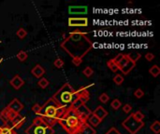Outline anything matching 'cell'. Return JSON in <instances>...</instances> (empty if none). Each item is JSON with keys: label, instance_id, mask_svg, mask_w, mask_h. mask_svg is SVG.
Wrapping results in <instances>:
<instances>
[{"label": "cell", "instance_id": "cell-1", "mask_svg": "<svg viewBox=\"0 0 160 134\" xmlns=\"http://www.w3.org/2000/svg\"><path fill=\"white\" fill-rule=\"evenodd\" d=\"M60 47L72 59H83L93 48V42L85 33L75 30L66 37Z\"/></svg>", "mask_w": 160, "mask_h": 134}, {"label": "cell", "instance_id": "cell-23", "mask_svg": "<svg viewBox=\"0 0 160 134\" xmlns=\"http://www.w3.org/2000/svg\"><path fill=\"white\" fill-rule=\"evenodd\" d=\"M28 58V54L26 51L24 50H20L19 52H18L17 54V59L19 60L20 62H24L26 61V59Z\"/></svg>", "mask_w": 160, "mask_h": 134}, {"label": "cell", "instance_id": "cell-21", "mask_svg": "<svg viewBox=\"0 0 160 134\" xmlns=\"http://www.w3.org/2000/svg\"><path fill=\"white\" fill-rule=\"evenodd\" d=\"M150 129L152 130L155 134H159L160 133V123L156 120L150 126Z\"/></svg>", "mask_w": 160, "mask_h": 134}, {"label": "cell", "instance_id": "cell-9", "mask_svg": "<svg viewBox=\"0 0 160 134\" xmlns=\"http://www.w3.org/2000/svg\"><path fill=\"white\" fill-rule=\"evenodd\" d=\"M93 86H94V84H90L88 86H85V87H81L78 90H76L78 94V99L83 104L86 103L89 100V99H90V93L88 91V88L93 87Z\"/></svg>", "mask_w": 160, "mask_h": 134}, {"label": "cell", "instance_id": "cell-31", "mask_svg": "<svg viewBox=\"0 0 160 134\" xmlns=\"http://www.w3.org/2000/svg\"><path fill=\"white\" fill-rule=\"evenodd\" d=\"M111 108H113V109L118 110L119 108H120V107L122 106V103H121L118 99H114V100H113V102H111Z\"/></svg>", "mask_w": 160, "mask_h": 134}, {"label": "cell", "instance_id": "cell-15", "mask_svg": "<svg viewBox=\"0 0 160 134\" xmlns=\"http://www.w3.org/2000/svg\"><path fill=\"white\" fill-rule=\"evenodd\" d=\"M31 74L37 78H41L43 74H45V69L40 64H36L31 70Z\"/></svg>", "mask_w": 160, "mask_h": 134}, {"label": "cell", "instance_id": "cell-26", "mask_svg": "<svg viewBox=\"0 0 160 134\" xmlns=\"http://www.w3.org/2000/svg\"><path fill=\"white\" fill-rule=\"evenodd\" d=\"M129 61V58H128V56L127 54H124V57H123L121 60H120V62H119L117 63V66H118V69L120 70L122 67H124L125 64H126V62H127Z\"/></svg>", "mask_w": 160, "mask_h": 134}, {"label": "cell", "instance_id": "cell-43", "mask_svg": "<svg viewBox=\"0 0 160 134\" xmlns=\"http://www.w3.org/2000/svg\"><path fill=\"white\" fill-rule=\"evenodd\" d=\"M3 62V58H1V59H0V63H1Z\"/></svg>", "mask_w": 160, "mask_h": 134}, {"label": "cell", "instance_id": "cell-14", "mask_svg": "<svg viewBox=\"0 0 160 134\" xmlns=\"http://www.w3.org/2000/svg\"><path fill=\"white\" fill-rule=\"evenodd\" d=\"M25 120H26V117H23V115H21L20 114H18L16 115V117L13 119L12 121V129H20L22 126L24 124Z\"/></svg>", "mask_w": 160, "mask_h": 134}, {"label": "cell", "instance_id": "cell-42", "mask_svg": "<svg viewBox=\"0 0 160 134\" xmlns=\"http://www.w3.org/2000/svg\"><path fill=\"white\" fill-rule=\"evenodd\" d=\"M123 57H124V54H122V53H119L117 56H116V57H115V58H113V61L114 62V63H116V64H117V63L119 62H120V60L123 58Z\"/></svg>", "mask_w": 160, "mask_h": 134}, {"label": "cell", "instance_id": "cell-5", "mask_svg": "<svg viewBox=\"0 0 160 134\" xmlns=\"http://www.w3.org/2000/svg\"><path fill=\"white\" fill-rule=\"evenodd\" d=\"M122 126L127 130L130 134H136L140 129L143 128V121H138L132 117V114H130L122 123Z\"/></svg>", "mask_w": 160, "mask_h": 134}, {"label": "cell", "instance_id": "cell-41", "mask_svg": "<svg viewBox=\"0 0 160 134\" xmlns=\"http://www.w3.org/2000/svg\"><path fill=\"white\" fill-rule=\"evenodd\" d=\"M105 134H121V133L118 131V129L116 128H111Z\"/></svg>", "mask_w": 160, "mask_h": 134}, {"label": "cell", "instance_id": "cell-2", "mask_svg": "<svg viewBox=\"0 0 160 134\" xmlns=\"http://www.w3.org/2000/svg\"><path fill=\"white\" fill-rule=\"evenodd\" d=\"M68 109V107L62 106L55 100L50 98L41 106V109L37 115L42 119L44 124L53 128L59 119L66 113Z\"/></svg>", "mask_w": 160, "mask_h": 134}, {"label": "cell", "instance_id": "cell-22", "mask_svg": "<svg viewBox=\"0 0 160 134\" xmlns=\"http://www.w3.org/2000/svg\"><path fill=\"white\" fill-rule=\"evenodd\" d=\"M0 132L2 134H12L14 132V130L12 127L4 125V126H0Z\"/></svg>", "mask_w": 160, "mask_h": 134}, {"label": "cell", "instance_id": "cell-17", "mask_svg": "<svg viewBox=\"0 0 160 134\" xmlns=\"http://www.w3.org/2000/svg\"><path fill=\"white\" fill-rule=\"evenodd\" d=\"M96 129L86 122V123H83V124L81 125V129L78 134H96Z\"/></svg>", "mask_w": 160, "mask_h": 134}, {"label": "cell", "instance_id": "cell-30", "mask_svg": "<svg viewBox=\"0 0 160 134\" xmlns=\"http://www.w3.org/2000/svg\"><path fill=\"white\" fill-rule=\"evenodd\" d=\"M83 74L86 77H91L93 74H94V70H93L90 66H87V67H85V68L83 69Z\"/></svg>", "mask_w": 160, "mask_h": 134}, {"label": "cell", "instance_id": "cell-13", "mask_svg": "<svg viewBox=\"0 0 160 134\" xmlns=\"http://www.w3.org/2000/svg\"><path fill=\"white\" fill-rule=\"evenodd\" d=\"M87 10L86 6H71L68 7V12L70 14H86Z\"/></svg>", "mask_w": 160, "mask_h": 134}, {"label": "cell", "instance_id": "cell-18", "mask_svg": "<svg viewBox=\"0 0 160 134\" xmlns=\"http://www.w3.org/2000/svg\"><path fill=\"white\" fill-rule=\"evenodd\" d=\"M135 66H136V62L131 61V60L129 59V61L126 62V64L124 67H122L120 71L123 73V74H128L134 69V67Z\"/></svg>", "mask_w": 160, "mask_h": 134}, {"label": "cell", "instance_id": "cell-7", "mask_svg": "<svg viewBox=\"0 0 160 134\" xmlns=\"http://www.w3.org/2000/svg\"><path fill=\"white\" fill-rule=\"evenodd\" d=\"M17 115L18 114H16L15 112H13L12 110H10L9 108L7 106L6 108H4V109L0 112V119H1V121L4 123V125L10 127L9 124L12 123L13 119L16 117Z\"/></svg>", "mask_w": 160, "mask_h": 134}, {"label": "cell", "instance_id": "cell-11", "mask_svg": "<svg viewBox=\"0 0 160 134\" xmlns=\"http://www.w3.org/2000/svg\"><path fill=\"white\" fill-rule=\"evenodd\" d=\"M8 107L9 108L10 110L15 112L16 114H19L20 112L24 109V104L22 103L18 99H13L12 102L9 103Z\"/></svg>", "mask_w": 160, "mask_h": 134}, {"label": "cell", "instance_id": "cell-20", "mask_svg": "<svg viewBox=\"0 0 160 134\" xmlns=\"http://www.w3.org/2000/svg\"><path fill=\"white\" fill-rule=\"evenodd\" d=\"M149 73H150V74L152 76L157 77L159 76V74H160V68L156 64H155V65H153L150 69H149Z\"/></svg>", "mask_w": 160, "mask_h": 134}, {"label": "cell", "instance_id": "cell-28", "mask_svg": "<svg viewBox=\"0 0 160 134\" xmlns=\"http://www.w3.org/2000/svg\"><path fill=\"white\" fill-rule=\"evenodd\" d=\"M127 56L131 61L135 62H137V61H139V60L140 59V57H141L140 53H138V52H132V53L127 54Z\"/></svg>", "mask_w": 160, "mask_h": 134}, {"label": "cell", "instance_id": "cell-45", "mask_svg": "<svg viewBox=\"0 0 160 134\" xmlns=\"http://www.w3.org/2000/svg\"><path fill=\"white\" fill-rule=\"evenodd\" d=\"M0 134H2V133H1V132H0Z\"/></svg>", "mask_w": 160, "mask_h": 134}, {"label": "cell", "instance_id": "cell-35", "mask_svg": "<svg viewBox=\"0 0 160 134\" xmlns=\"http://www.w3.org/2000/svg\"><path fill=\"white\" fill-rule=\"evenodd\" d=\"M134 96H135L137 99H140L144 96V92L141 88H138L134 91Z\"/></svg>", "mask_w": 160, "mask_h": 134}, {"label": "cell", "instance_id": "cell-3", "mask_svg": "<svg viewBox=\"0 0 160 134\" xmlns=\"http://www.w3.org/2000/svg\"><path fill=\"white\" fill-rule=\"evenodd\" d=\"M68 134H78L83 123L80 121L76 111L68 107L66 113L57 121Z\"/></svg>", "mask_w": 160, "mask_h": 134}, {"label": "cell", "instance_id": "cell-38", "mask_svg": "<svg viewBox=\"0 0 160 134\" xmlns=\"http://www.w3.org/2000/svg\"><path fill=\"white\" fill-rule=\"evenodd\" d=\"M41 109V105H40L39 103H35L34 105L32 106V111L34 112L35 114H38L39 112Z\"/></svg>", "mask_w": 160, "mask_h": 134}, {"label": "cell", "instance_id": "cell-19", "mask_svg": "<svg viewBox=\"0 0 160 134\" xmlns=\"http://www.w3.org/2000/svg\"><path fill=\"white\" fill-rule=\"evenodd\" d=\"M87 123L89 125H90L91 127H93V128H94V127H98L100 123H101V120H100L99 118H98L96 117L95 115H91L90 117H88V119H87Z\"/></svg>", "mask_w": 160, "mask_h": 134}, {"label": "cell", "instance_id": "cell-39", "mask_svg": "<svg viewBox=\"0 0 160 134\" xmlns=\"http://www.w3.org/2000/svg\"><path fill=\"white\" fill-rule=\"evenodd\" d=\"M81 62H83V59H80V58H74V59H72V63L75 66L81 65Z\"/></svg>", "mask_w": 160, "mask_h": 134}, {"label": "cell", "instance_id": "cell-29", "mask_svg": "<svg viewBox=\"0 0 160 134\" xmlns=\"http://www.w3.org/2000/svg\"><path fill=\"white\" fill-rule=\"evenodd\" d=\"M124 80H125L124 76H123L122 74H116V76H115L113 77V82H114V83L116 84V85H118V86L122 85L123 82H124Z\"/></svg>", "mask_w": 160, "mask_h": 134}, {"label": "cell", "instance_id": "cell-16", "mask_svg": "<svg viewBox=\"0 0 160 134\" xmlns=\"http://www.w3.org/2000/svg\"><path fill=\"white\" fill-rule=\"evenodd\" d=\"M92 114L93 115H95L96 117L99 118L100 120H103L104 118H105L107 115H108V112L104 109V108L102 106H98L96 108V109L92 112Z\"/></svg>", "mask_w": 160, "mask_h": 134}, {"label": "cell", "instance_id": "cell-32", "mask_svg": "<svg viewBox=\"0 0 160 134\" xmlns=\"http://www.w3.org/2000/svg\"><path fill=\"white\" fill-rule=\"evenodd\" d=\"M131 114H132V117L138 121H142V119L144 118V115L140 111H137L135 113H131Z\"/></svg>", "mask_w": 160, "mask_h": 134}, {"label": "cell", "instance_id": "cell-27", "mask_svg": "<svg viewBox=\"0 0 160 134\" xmlns=\"http://www.w3.org/2000/svg\"><path fill=\"white\" fill-rule=\"evenodd\" d=\"M107 65H108V67H109V68H110L111 71H113V72H114V73L117 72V71L119 70L117 64H116V63H114V62L113 61V59L110 60V61H108Z\"/></svg>", "mask_w": 160, "mask_h": 134}, {"label": "cell", "instance_id": "cell-6", "mask_svg": "<svg viewBox=\"0 0 160 134\" xmlns=\"http://www.w3.org/2000/svg\"><path fill=\"white\" fill-rule=\"evenodd\" d=\"M24 132L25 134H54V130L53 128L43 124L40 126H29Z\"/></svg>", "mask_w": 160, "mask_h": 134}, {"label": "cell", "instance_id": "cell-8", "mask_svg": "<svg viewBox=\"0 0 160 134\" xmlns=\"http://www.w3.org/2000/svg\"><path fill=\"white\" fill-rule=\"evenodd\" d=\"M75 111H76V113L78 115V117H79L80 121L83 123H83L87 122L88 117L92 115V111L89 109V108L85 105V104H83V105L80 106Z\"/></svg>", "mask_w": 160, "mask_h": 134}, {"label": "cell", "instance_id": "cell-4", "mask_svg": "<svg viewBox=\"0 0 160 134\" xmlns=\"http://www.w3.org/2000/svg\"><path fill=\"white\" fill-rule=\"evenodd\" d=\"M52 98L56 100L60 105L69 107L78 99V94L76 89H74L71 85L65 83Z\"/></svg>", "mask_w": 160, "mask_h": 134}, {"label": "cell", "instance_id": "cell-24", "mask_svg": "<svg viewBox=\"0 0 160 134\" xmlns=\"http://www.w3.org/2000/svg\"><path fill=\"white\" fill-rule=\"evenodd\" d=\"M16 36L19 37L20 39H24L27 36V32H26V30H25L24 28L23 27H21L17 30V32H16Z\"/></svg>", "mask_w": 160, "mask_h": 134}, {"label": "cell", "instance_id": "cell-44", "mask_svg": "<svg viewBox=\"0 0 160 134\" xmlns=\"http://www.w3.org/2000/svg\"><path fill=\"white\" fill-rule=\"evenodd\" d=\"M12 134H18V133H17V132H15V131H14V132H13Z\"/></svg>", "mask_w": 160, "mask_h": 134}, {"label": "cell", "instance_id": "cell-33", "mask_svg": "<svg viewBox=\"0 0 160 134\" xmlns=\"http://www.w3.org/2000/svg\"><path fill=\"white\" fill-rule=\"evenodd\" d=\"M64 64H65L64 61H63V60L60 59V58L55 59V60H54V65L55 67H56V68H58V69L62 68V67L64 66Z\"/></svg>", "mask_w": 160, "mask_h": 134}, {"label": "cell", "instance_id": "cell-40", "mask_svg": "<svg viewBox=\"0 0 160 134\" xmlns=\"http://www.w3.org/2000/svg\"><path fill=\"white\" fill-rule=\"evenodd\" d=\"M145 59H146L148 62H152L153 60L155 59V55L151 53V52H148V53L145 54Z\"/></svg>", "mask_w": 160, "mask_h": 134}, {"label": "cell", "instance_id": "cell-10", "mask_svg": "<svg viewBox=\"0 0 160 134\" xmlns=\"http://www.w3.org/2000/svg\"><path fill=\"white\" fill-rule=\"evenodd\" d=\"M88 25V19L83 18H68V26L69 27H86Z\"/></svg>", "mask_w": 160, "mask_h": 134}, {"label": "cell", "instance_id": "cell-37", "mask_svg": "<svg viewBox=\"0 0 160 134\" xmlns=\"http://www.w3.org/2000/svg\"><path fill=\"white\" fill-rule=\"evenodd\" d=\"M123 111H124L125 114H129L130 112L132 111V106L130 105L129 103H126V104H125L124 106H123Z\"/></svg>", "mask_w": 160, "mask_h": 134}, {"label": "cell", "instance_id": "cell-36", "mask_svg": "<svg viewBox=\"0 0 160 134\" xmlns=\"http://www.w3.org/2000/svg\"><path fill=\"white\" fill-rule=\"evenodd\" d=\"M43 124H44V122H43V120L39 117H35L34 119H33V124L32 125H34V126H40V125H43Z\"/></svg>", "mask_w": 160, "mask_h": 134}, {"label": "cell", "instance_id": "cell-34", "mask_svg": "<svg viewBox=\"0 0 160 134\" xmlns=\"http://www.w3.org/2000/svg\"><path fill=\"white\" fill-rule=\"evenodd\" d=\"M98 100H99L101 103H106L109 102V100H110V96L108 95L107 93H102V94L98 97Z\"/></svg>", "mask_w": 160, "mask_h": 134}, {"label": "cell", "instance_id": "cell-12", "mask_svg": "<svg viewBox=\"0 0 160 134\" xmlns=\"http://www.w3.org/2000/svg\"><path fill=\"white\" fill-rule=\"evenodd\" d=\"M9 84L14 88V89H17L18 90V89H20L24 86V81L23 80V78H22L19 74H15L12 79L9 81Z\"/></svg>", "mask_w": 160, "mask_h": 134}, {"label": "cell", "instance_id": "cell-25", "mask_svg": "<svg viewBox=\"0 0 160 134\" xmlns=\"http://www.w3.org/2000/svg\"><path fill=\"white\" fill-rule=\"evenodd\" d=\"M49 84H50L49 80H48L47 78H44V77L39 78V80L38 82V86L41 88H46L48 86H49Z\"/></svg>", "mask_w": 160, "mask_h": 134}]
</instances>
